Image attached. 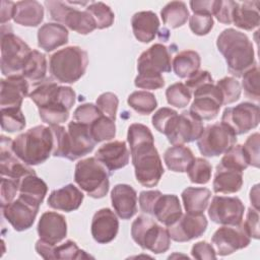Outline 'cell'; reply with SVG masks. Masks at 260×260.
I'll return each instance as SVG.
<instances>
[{"mask_svg":"<svg viewBox=\"0 0 260 260\" xmlns=\"http://www.w3.org/2000/svg\"><path fill=\"white\" fill-rule=\"evenodd\" d=\"M216 86L219 88L223 105H230L237 102L241 96V84L234 77H223L216 81Z\"/></svg>","mask_w":260,"mask_h":260,"instance_id":"cell-46","label":"cell"},{"mask_svg":"<svg viewBox=\"0 0 260 260\" xmlns=\"http://www.w3.org/2000/svg\"><path fill=\"white\" fill-rule=\"evenodd\" d=\"M89 131L92 139L95 143L105 140H111L116 135V125L115 121L109 117L102 115L95 121H93L89 126Z\"/></svg>","mask_w":260,"mask_h":260,"instance_id":"cell-41","label":"cell"},{"mask_svg":"<svg viewBox=\"0 0 260 260\" xmlns=\"http://www.w3.org/2000/svg\"><path fill=\"white\" fill-rule=\"evenodd\" d=\"M237 142L236 133L224 123H214L204 128L197 139V146L203 156L211 157L225 153Z\"/></svg>","mask_w":260,"mask_h":260,"instance_id":"cell-10","label":"cell"},{"mask_svg":"<svg viewBox=\"0 0 260 260\" xmlns=\"http://www.w3.org/2000/svg\"><path fill=\"white\" fill-rule=\"evenodd\" d=\"M194 101L190 112L200 120H213L219 113L223 100L219 88L213 82L205 83L193 90Z\"/></svg>","mask_w":260,"mask_h":260,"instance_id":"cell-14","label":"cell"},{"mask_svg":"<svg viewBox=\"0 0 260 260\" xmlns=\"http://www.w3.org/2000/svg\"><path fill=\"white\" fill-rule=\"evenodd\" d=\"M213 82V79L210 75V73L206 70H198L195 74H193L191 77L187 78V81L185 85L190 89V91L195 90L199 86L208 83Z\"/></svg>","mask_w":260,"mask_h":260,"instance_id":"cell-61","label":"cell"},{"mask_svg":"<svg viewBox=\"0 0 260 260\" xmlns=\"http://www.w3.org/2000/svg\"><path fill=\"white\" fill-rule=\"evenodd\" d=\"M243 186V172L224 167L220 164L216 166L212 187L215 193L232 194L241 190Z\"/></svg>","mask_w":260,"mask_h":260,"instance_id":"cell-30","label":"cell"},{"mask_svg":"<svg viewBox=\"0 0 260 260\" xmlns=\"http://www.w3.org/2000/svg\"><path fill=\"white\" fill-rule=\"evenodd\" d=\"M259 145H260V135L258 132H255L252 135H250L247 138L244 145H242L248 166L259 168V165H260Z\"/></svg>","mask_w":260,"mask_h":260,"instance_id":"cell-52","label":"cell"},{"mask_svg":"<svg viewBox=\"0 0 260 260\" xmlns=\"http://www.w3.org/2000/svg\"><path fill=\"white\" fill-rule=\"evenodd\" d=\"M54 137L51 127L35 126L19 134L12 143L15 155L27 166L45 162L53 152Z\"/></svg>","mask_w":260,"mask_h":260,"instance_id":"cell-3","label":"cell"},{"mask_svg":"<svg viewBox=\"0 0 260 260\" xmlns=\"http://www.w3.org/2000/svg\"><path fill=\"white\" fill-rule=\"evenodd\" d=\"M19 182L14 179L1 177L0 185V205L1 208L11 203L14 200V197L19 190Z\"/></svg>","mask_w":260,"mask_h":260,"instance_id":"cell-55","label":"cell"},{"mask_svg":"<svg viewBox=\"0 0 260 260\" xmlns=\"http://www.w3.org/2000/svg\"><path fill=\"white\" fill-rule=\"evenodd\" d=\"M69 112L70 111L68 109L61 106L39 108V114L42 121L50 126L59 125L66 122L69 118Z\"/></svg>","mask_w":260,"mask_h":260,"instance_id":"cell-49","label":"cell"},{"mask_svg":"<svg viewBox=\"0 0 260 260\" xmlns=\"http://www.w3.org/2000/svg\"><path fill=\"white\" fill-rule=\"evenodd\" d=\"M37 253L44 259H87L91 258L85 251L78 248L74 241L67 240L61 245H51L41 239L36 243Z\"/></svg>","mask_w":260,"mask_h":260,"instance_id":"cell-26","label":"cell"},{"mask_svg":"<svg viewBox=\"0 0 260 260\" xmlns=\"http://www.w3.org/2000/svg\"><path fill=\"white\" fill-rule=\"evenodd\" d=\"M191 255L195 259L199 260H210L216 259V251L213 246L205 241L197 242L192 246Z\"/></svg>","mask_w":260,"mask_h":260,"instance_id":"cell-58","label":"cell"},{"mask_svg":"<svg viewBox=\"0 0 260 260\" xmlns=\"http://www.w3.org/2000/svg\"><path fill=\"white\" fill-rule=\"evenodd\" d=\"M131 237L142 249L149 250L154 254L165 253L171 246L168 229L145 215H139L134 219L131 224Z\"/></svg>","mask_w":260,"mask_h":260,"instance_id":"cell-7","label":"cell"},{"mask_svg":"<svg viewBox=\"0 0 260 260\" xmlns=\"http://www.w3.org/2000/svg\"><path fill=\"white\" fill-rule=\"evenodd\" d=\"M182 214V206L178 196L175 194H161L153 206L151 215L166 226H169L176 222Z\"/></svg>","mask_w":260,"mask_h":260,"instance_id":"cell-28","label":"cell"},{"mask_svg":"<svg viewBox=\"0 0 260 260\" xmlns=\"http://www.w3.org/2000/svg\"><path fill=\"white\" fill-rule=\"evenodd\" d=\"M14 7H15V2L6 1V0L1 1V11H0L1 24H4L5 22H7L11 18H13Z\"/></svg>","mask_w":260,"mask_h":260,"instance_id":"cell-63","label":"cell"},{"mask_svg":"<svg viewBox=\"0 0 260 260\" xmlns=\"http://www.w3.org/2000/svg\"><path fill=\"white\" fill-rule=\"evenodd\" d=\"M236 1L232 0H214L213 13L216 19L223 24L233 23V10L235 7Z\"/></svg>","mask_w":260,"mask_h":260,"instance_id":"cell-56","label":"cell"},{"mask_svg":"<svg viewBox=\"0 0 260 260\" xmlns=\"http://www.w3.org/2000/svg\"><path fill=\"white\" fill-rule=\"evenodd\" d=\"M181 195L187 213L201 214L207 208L211 191L205 187H187Z\"/></svg>","mask_w":260,"mask_h":260,"instance_id":"cell-35","label":"cell"},{"mask_svg":"<svg viewBox=\"0 0 260 260\" xmlns=\"http://www.w3.org/2000/svg\"><path fill=\"white\" fill-rule=\"evenodd\" d=\"M233 23L245 30H252L259 26V1L236 2L233 10Z\"/></svg>","mask_w":260,"mask_h":260,"instance_id":"cell-32","label":"cell"},{"mask_svg":"<svg viewBox=\"0 0 260 260\" xmlns=\"http://www.w3.org/2000/svg\"><path fill=\"white\" fill-rule=\"evenodd\" d=\"M172 70L171 53L162 44H154L142 52L137 60V71H150L155 73L170 72Z\"/></svg>","mask_w":260,"mask_h":260,"instance_id":"cell-20","label":"cell"},{"mask_svg":"<svg viewBox=\"0 0 260 260\" xmlns=\"http://www.w3.org/2000/svg\"><path fill=\"white\" fill-rule=\"evenodd\" d=\"M162 193L158 190H152V191H141L139 194V207L142 212L147 214H152L153 206L157 200V198Z\"/></svg>","mask_w":260,"mask_h":260,"instance_id":"cell-60","label":"cell"},{"mask_svg":"<svg viewBox=\"0 0 260 260\" xmlns=\"http://www.w3.org/2000/svg\"><path fill=\"white\" fill-rule=\"evenodd\" d=\"M19 197L40 206L48 191V186L44 180L36 174L24 176L19 182Z\"/></svg>","mask_w":260,"mask_h":260,"instance_id":"cell-34","label":"cell"},{"mask_svg":"<svg viewBox=\"0 0 260 260\" xmlns=\"http://www.w3.org/2000/svg\"><path fill=\"white\" fill-rule=\"evenodd\" d=\"M68 30L65 25L57 22L43 24L38 30V46L46 52H51L68 43Z\"/></svg>","mask_w":260,"mask_h":260,"instance_id":"cell-29","label":"cell"},{"mask_svg":"<svg viewBox=\"0 0 260 260\" xmlns=\"http://www.w3.org/2000/svg\"><path fill=\"white\" fill-rule=\"evenodd\" d=\"M44 19L43 5L36 0H23L15 3L13 20L23 26H38Z\"/></svg>","mask_w":260,"mask_h":260,"instance_id":"cell-33","label":"cell"},{"mask_svg":"<svg viewBox=\"0 0 260 260\" xmlns=\"http://www.w3.org/2000/svg\"><path fill=\"white\" fill-rule=\"evenodd\" d=\"M13 140L10 137L1 135L0 139V174L6 177L20 181L24 176L36 174V172L21 159H19L12 149Z\"/></svg>","mask_w":260,"mask_h":260,"instance_id":"cell-19","label":"cell"},{"mask_svg":"<svg viewBox=\"0 0 260 260\" xmlns=\"http://www.w3.org/2000/svg\"><path fill=\"white\" fill-rule=\"evenodd\" d=\"M92 16L96 28L104 29L112 26L115 19V14L112 9L103 2H90L85 8Z\"/></svg>","mask_w":260,"mask_h":260,"instance_id":"cell-43","label":"cell"},{"mask_svg":"<svg viewBox=\"0 0 260 260\" xmlns=\"http://www.w3.org/2000/svg\"><path fill=\"white\" fill-rule=\"evenodd\" d=\"M244 211L245 205L239 197L214 196L208 207V216L218 224H238L242 222Z\"/></svg>","mask_w":260,"mask_h":260,"instance_id":"cell-16","label":"cell"},{"mask_svg":"<svg viewBox=\"0 0 260 260\" xmlns=\"http://www.w3.org/2000/svg\"><path fill=\"white\" fill-rule=\"evenodd\" d=\"M203 130L202 120L190 111H183L172 120L164 134L171 144L178 145L197 140Z\"/></svg>","mask_w":260,"mask_h":260,"instance_id":"cell-12","label":"cell"},{"mask_svg":"<svg viewBox=\"0 0 260 260\" xmlns=\"http://www.w3.org/2000/svg\"><path fill=\"white\" fill-rule=\"evenodd\" d=\"M47 73V59L45 54L38 50H31L23 71L22 76L31 82H43L45 81Z\"/></svg>","mask_w":260,"mask_h":260,"instance_id":"cell-39","label":"cell"},{"mask_svg":"<svg viewBox=\"0 0 260 260\" xmlns=\"http://www.w3.org/2000/svg\"><path fill=\"white\" fill-rule=\"evenodd\" d=\"M131 25L133 34L139 42L149 43L157 34L159 19L153 11H139L132 16Z\"/></svg>","mask_w":260,"mask_h":260,"instance_id":"cell-31","label":"cell"},{"mask_svg":"<svg viewBox=\"0 0 260 260\" xmlns=\"http://www.w3.org/2000/svg\"><path fill=\"white\" fill-rule=\"evenodd\" d=\"M108 169L95 157L79 160L75 166L74 181L90 197H105L110 188Z\"/></svg>","mask_w":260,"mask_h":260,"instance_id":"cell-6","label":"cell"},{"mask_svg":"<svg viewBox=\"0 0 260 260\" xmlns=\"http://www.w3.org/2000/svg\"><path fill=\"white\" fill-rule=\"evenodd\" d=\"M91 236L99 244L112 242L119 231V220L117 215L110 208L98 210L91 220Z\"/></svg>","mask_w":260,"mask_h":260,"instance_id":"cell-22","label":"cell"},{"mask_svg":"<svg viewBox=\"0 0 260 260\" xmlns=\"http://www.w3.org/2000/svg\"><path fill=\"white\" fill-rule=\"evenodd\" d=\"M28 93L27 79L22 75L9 76L1 79L0 106L4 108H21L23 99Z\"/></svg>","mask_w":260,"mask_h":260,"instance_id":"cell-24","label":"cell"},{"mask_svg":"<svg viewBox=\"0 0 260 260\" xmlns=\"http://www.w3.org/2000/svg\"><path fill=\"white\" fill-rule=\"evenodd\" d=\"M50 127L54 137V156L75 160L94 148L95 142L90 135L89 127L85 124L72 121L69 122L67 129L60 125Z\"/></svg>","mask_w":260,"mask_h":260,"instance_id":"cell-2","label":"cell"},{"mask_svg":"<svg viewBox=\"0 0 260 260\" xmlns=\"http://www.w3.org/2000/svg\"><path fill=\"white\" fill-rule=\"evenodd\" d=\"M134 84L138 88L152 90V89H158L164 87L165 79L160 73L142 71V72H138V75L134 80Z\"/></svg>","mask_w":260,"mask_h":260,"instance_id":"cell-51","label":"cell"},{"mask_svg":"<svg viewBox=\"0 0 260 260\" xmlns=\"http://www.w3.org/2000/svg\"><path fill=\"white\" fill-rule=\"evenodd\" d=\"M242 86L247 98L259 102V67L257 64L242 75Z\"/></svg>","mask_w":260,"mask_h":260,"instance_id":"cell-47","label":"cell"},{"mask_svg":"<svg viewBox=\"0 0 260 260\" xmlns=\"http://www.w3.org/2000/svg\"><path fill=\"white\" fill-rule=\"evenodd\" d=\"M130 154L137 182L148 188L156 186L165 170L154 141L130 147Z\"/></svg>","mask_w":260,"mask_h":260,"instance_id":"cell-5","label":"cell"},{"mask_svg":"<svg viewBox=\"0 0 260 260\" xmlns=\"http://www.w3.org/2000/svg\"><path fill=\"white\" fill-rule=\"evenodd\" d=\"M112 206L122 219H130L137 212V193L128 184H117L111 191Z\"/></svg>","mask_w":260,"mask_h":260,"instance_id":"cell-25","label":"cell"},{"mask_svg":"<svg viewBox=\"0 0 260 260\" xmlns=\"http://www.w3.org/2000/svg\"><path fill=\"white\" fill-rule=\"evenodd\" d=\"M248 235L250 236V238L259 239V210L253 208V207H249L248 211H247V215H246V219L245 222L243 223Z\"/></svg>","mask_w":260,"mask_h":260,"instance_id":"cell-59","label":"cell"},{"mask_svg":"<svg viewBox=\"0 0 260 260\" xmlns=\"http://www.w3.org/2000/svg\"><path fill=\"white\" fill-rule=\"evenodd\" d=\"M201 58L196 51L185 50L174 57L172 67L178 77L189 78L199 70Z\"/></svg>","mask_w":260,"mask_h":260,"instance_id":"cell-37","label":"cell"},{"mask_svg":"<svg viewBox=\"0 0 260 260\" xmlns=\"http://www.w3.org/2000/svg\"><path fill=\"white\" fill-rule=\"evenodd\" d=\"M25 117L21 108H4L1 109V128L2 130L14 133L25 127Z\"/></svg>","mask_w":260,"mask_h":260,"instance_id":"cell-42","label":"cell"},{"mask_svg":"<svg viewBox=\"0 0 260 260\" xmlns=\"http://www.w3.org/2000/svg\"><path fill=\"white\" fill-rule=\"evenodd\" d=\"M211 242L215 246L216 253L219 256H228L248 247L251 238L241 222L220 226L214 232Z\"/></svg>","mask_w":260,"mask_h":260,"instance_id":"cell-15","label":"cell"},{"mask_svg":"<svg viewBox=\"0 0 260 260\" xmlns=\"http://www.w3.org/2000/svg\"><path fill=\"white\" fill-rule=\"evenodd\" d=\"M88 65L86 51L78 46H69L50 57L51 75L61 83H74L85 73Z\"/></svg>","mask_w":260,"mask_h":260,"instance_id":"cell-4","label":"cell"},{"mask_svg":"<svg viewBox=\"0 0 260 260\" xmlns=\"http://www.w3.org/2000/svg\"><path fill=\"white\" fill-rule=\"evenodd\" d=\"M194 158L192 150L184 144L173 145L164 153V160L167 168L176 173L187 172Z\"/></svg>","mask_w":260,"mask_h":260,"instance_id":"cell-36","label":"cell"},{"mask_svg":"<svg viewBox=\"0 0 260 260\" xmlns=\"http://www.w3.org/2000/svg\"><path fill=\"white\" fill-rule=\"evenodd\" d=\"M190 89L182 82H176L170 85L166 90L168 104L176 108H185L191 101Z\"/></svg>","mask_w":260,"mask_h":260,"instance_id":"cell-45","label":"cell"},{"mask_svg":"<svg viewBox=\"0 0 260 260\" xmlns=\"http://www.w3.org/2000/svg\"><path fill=\"white\" fill-rule=\"evenodd\" d=\"M28 96L38 109L61 106L70 111L76 101V93L70 86L58 85L51 79L41 82Z\"/></svg>","mask_w":260,"mask_h":260,"instance_id":"cell-11","label":"cell"},{"mask_svg":"<svg viewBox=\"0 0 260 260\" xmlns=\"http://www.w3.org/2000/svg\"><path fill=\"white\" fill-rule=\"evenodd\" d=\"M37 231L41 240L51 245H57L67 236L66 218L60 213L46 211L39 219Z\"/></svg>","mask_w":260,"mask_h":260,"instance_id":"cell-21","label":"cell"},{"mask_svg":"<svg viewBox=\"0 0 260 260\" xmlns=\"http://www.w3.org/2000/svg\"><path fill=\"white\" fill-rule=\"evenodd\" d=\"M45 5L53 20L65 24L71 30L80 35H87L96 28L95 22L88 11L72 7L69 2L49 0L45 2Z\"/></svg>","mask_w":260,"mask_h":260,"instance_id":"cell-9","label":"cell"},{"mask_svg":"<svg viewBox=\"0 0 260 260\" xmlns=\"http://www.w3.org/2000/svg\"><path fill=\"white\" fill-rule=\"evenodd\" d=\"M40 206H37L18 196L16 200L2 208L5 219L17 232L28 230L35 222Z\"/></svg>","mask_w":260,"mask_h":260,"instance_id":"cell-18","label":"cell"},{"mask_svg":"<svg viewBox=\"0 0 260 260\" xmlns=\"http://www.w3.org/2000/svg\"><path fill=\"white\" fill-rule=\"evenodd\" d=\"M221 122L228 125L236 135L245 134L258 126L260 122L259 106L243 102L236 107H228L222 113Z\"/></svg>","mask_w":260,"mask_h":260,"instance_id":"cell-13","label":"cell"},{"mask_svg":"<svg viewBox=\"0 0 260 260\" xmlns=\"http://www.w3.org/2000/svg\"><path fill=\"white\" fill-rule=\"evenodd\" d=\"M219 164L224 167L239 170L241 172H244V170L249 167L241 144H235L231 149H229L222 156Z\"/></svg>","mask_w":260,"mask_h":260,"instance_id":"cell-48","label":"cell"},{"mask_svg":"<svg viewBox=\"0 0 260 260\" xmlns=\"http://www.w3.org/2000/svg\"><path fill=\"white\" fill-rule=\"evenodd\" d=\"M104 115L96 105L91 103H85L78 106L73 112V119L76 122L89 126L99 117Z\"/></svg>","mask_w":260,"mask_h":260,"instance_id":"cell-50","label":"cell"},{"mask_svg":"<svg viewBox=\"0 0 260 260\" xmlns=\"http://www.w3.org/2000/svg\"><path fill=\"white\" fill-rule=\"evenodd\" d=\"M213 24V17L210 14L194 13L189 17L190 29L197 36L207 35L212 29Z\"/></svg>","mask_w":260,"mask_h":260,"instance_id":"cell-53","label":"cell"},{"mask_svg":"<svg viewBox=\"0 0 260 260\" xmlns=\"http://www.w3.org/2000/svg\"><path fill=\"white\" fill-rule=\"evenodd\" d=\"M250 200H251V204L253 205V208L259 210V185H255L251 191H250Z\"/></svg>","mask_w":260,"mask_h":260,"instance_id":"cell-64","label":"cell"},{"mask_svg":"<svg viewBox=\"0 0 260 260\" xmlns=\"http://www.w3.org/2000/svg\"><path fill=\"white\" fill-rule=\"evenodd\" d=\"M119 100L118 96L113 92H104L99 95L96 99V106L101 110V112L112 119L116 120V114L118 110Z\"/></svg>","mask_w":260,"mask_h":260,"instance_id":"cell-54","label":"cell"},{"mask_svg":"<svg viewBox=\"0 0 260 260\" xmlns=\"http://www.w3.org/2000/svg\"><path fill=\"white\" fill-rule=\"evenodd\" d=\"M31 50L13 32H1V72L4 76L22 75L25 62Z\"/></svg>","mask_w":260,"mask_h":260,"instance_id":"cell-8","label":"cell"},{"mask_svg":"<svg viewBox=\"0 0 260 260\" xmlns=\"http://www.w3.org/2000/svg\"><path fill=\"white\" fill-rule=\"evenodd\" d=\"M207 224L208 221L203 213L190 214L186 212L176 222L169 225L168 231L173 241L184 243L201 237L205 233Z\"/></svg>","mask_w":260,"mask_h":260,"instance_id":"cell-17","label":"cell"},{"mask_svg":"<svg viewBox=\"0 0 260 260\" xmlns=\"http://www.w3.org/2000/svg\"><path fill=\"white\" fill-rule=\"evenodd\" d=\"M212 167L210 162L202 157H195L187 170L190 181L194 184H206L211 178Z\"/></svg>","mask_w":260,"mask_h":260,"instance_id":"cell-44","label":"cell"},{"mask_svg":"<svg viewBox=\"0 0 260 260\" xmlns=\"http://www.w3.org/2000/svg\"><path fill=\"white\" fill-rule=\"evenodd\" d=\"M127 103L135 112L140 115H149L157 107V101L153 93L146 90H137L132 92Z\"/></svg>","mask_w":260,"mask_h":260,"instance_id":"cell-40","label":"cell"},{"mask_svg":"<svg viewBox=\"0 0 260 260\" xmlns=\"http://www.w3.org/2000/svg\"><path fill=\"white\" fill-rule=\"evenodd\" d=\"M162 22L171 28H178L184 25L189 15L187 5L183 1H172L164 6L160 11Z\"/></svg>","mask_w":260,"mask_h":260,"instance_id":"cell-38","label":"cell"},{"mask_svg":"<svg viewBox=\"0 0 260 260\" xmlns=\"http://www.w3.org/2000/svg\"><path fill=\"white\" fill-rule=\"evenodd\" d=\"M94 157L101 161L110 173L128 165L130 150L125 141L115 140L102 145L95 152Z\"/></svg>","mask_w":260,"mask_h":260,"instance_id":"cell-23","label":"cell"},{"mask_svg":"<svg viewBox=\"0 0 260 260\" xmlns=\"http://www.w3.org/2000/svg\"><path fill=\"white\" fill-rule=\"evenodd\" d=\"M83 193L73 184L53 190L47 200L48 205L54 209L71 212L79 208L83 201Z\"/></svg>","mask_w":260,"mask_h":260,"instance_id":"cell-27","label":"cell"},{"mask_svg":"<svg viewBox=\"0 0 260 260\" xmlns=\"http://www.w3.org/2000/svg\"><path fill=\"white\" fill-rule=\"evenodd\" d=\"M177 115V111L168 107H162L153 114L151 118L152 125L159 133H165L166 129Z\"/></svg>","mask_w":260,"mask_h":260,"instance_id":"cell-57","label":"cell"},{"mask_svg":"<svg viewBox=\"0 0 260 260\" xmlns=\"http://www.w3.org/2000/svg\"><path fill=\"white\" fill-rule=\"evenodd\" d=\"M214 0H202V1H190V7L194 13H205L212 15Z\"/></svg>","mask_w":260,"mask_h":260,"instance_id":"cell-62","label":"cell"},{"mask_svg":"<svg viewBox=\"0 0 260 260\" xmlns=\"http://www.w3.org/2000/svg\"><path fill=\"white\" fill-rule=\"evenodd\" d=\"M216 47L224 57L228 70L237 77L255 66V54L253 44L244 32L235 28L223 29L216 40Z\"/></svg>","mask_w":260,"mask_h":260,"instance_id":"cell-1","label":"cell"}]
</instances>
